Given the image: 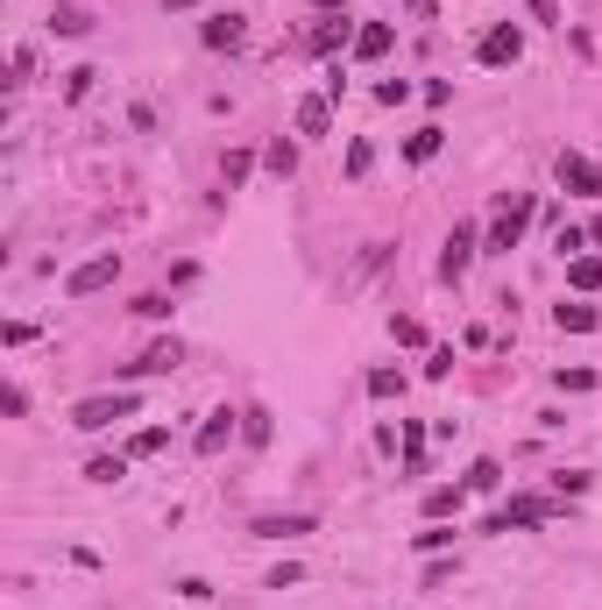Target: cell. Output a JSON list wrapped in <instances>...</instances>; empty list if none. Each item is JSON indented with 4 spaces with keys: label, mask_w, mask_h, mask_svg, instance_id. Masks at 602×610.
I'll use <instances>...</instances> for the list:
<instances>
[{
    "label": "cell",
    "mask_w": 602,
    "mask_h": 610,
    "mask_svg": "<svg viewBox=\"0 0 602 610\" xmlns=\"http://www.w3.org/2000/svg\"><path fill=\"white\" fill-rule=\"evenodd\" d=\"M114 419H135V391H93V398L71 405V426H79V434H107Z\"/></svg>",
    "instance_id": "obj_1"
},
{
    "label": "cell",
    "mask_w": 602,
    "mask_h": 610,
    "mask_svg": "<svg viewBox=\"0 0 602 610\" xmlns=\"http://www.w3.org/2000/svg\"><path fill=\"white\" fill-rule=\"evenodd\" d=\"M524 228H532V199H510V206H496V220H489V234H482V249H489V256H510Z\"/></svg>",
    "instance_id": "obj_2"
},
{
    "label": "cell",
    "mask_w": 602,
    "mask_h": 610,
    "mask_svg": "<svg viewBox=\"0 0 602 610\" xmlns=\"http://www.w3.org/2000/svg\"><path fill=\"white\" fill-rule=\"evenodd\" d=\"M553 177H560L567 192H581V199H602V163H595V157H581V150H560Z\"/></svg>",
    "instance_id": "obj_3"
},
{
    "label": "cell",
    "mask_w": 602,
    "mask_h": 610,
    "mask_svg": "<svg viewBox=\"0 0 602 610\" xmlns=\"http://www.w3.org/2000/svg\"><path fill=\"white\" fill-rule=\"evenodd\" d=\"M475 57H482V65H489V71H503V65H518V57H524V28H518V22H496V28H489V36H482V43H475Z\"/></svg>",
    "instance_id": "obj_4"
},
{
    "label": "cell",
    "mask_w": 602,
    "mask_h": 610,
    "mask_svg": "<svg viewBox=\"0 0 602 610\" xmlns=\"http://www.w3.org/2000/svg\"><path fill=\"white\" fill-rule=\"evenodd\" d=\"M114 277H120V256H114V249H100L93 263H79V271L65 277V291H71V299H93V291H107Z\"/></svg>",
    "instance_id": "obj_5"
},
{
    "label": "cell",
    "mask_w": 602,
    "mask_h": 610,
    "mask_svg": "<svg viewBox=\"0 0 602 610\" xmlns=\"http://www.w3.org/2000/svg\"><path fill=\"white\" fill-rule=\"evenodd\" d=\"M475 256H482V234L475 228H454V234H447V249H440V277H447V285H461Z\"/></svg>",
    "instance_id": "obj_6"
},
{
    "label": "cell",
    "mask_w": 602,
    "mask_h": 610,
    "mask_svg": "<svg viewBox=\"0 0 602 610\" xmlns=\"http://www.w3.org/2000/svg\"><path fill=\"white\" fill-rule=\"evenodd\" d=\"M177 362H185V348H177V334H163V341H149V348L135 355V362L120 369V377H171Z\"/></svg>",
    "instance_id": "obj_7"
},
{
    "label": "cell",
    "mask_w": 602,
    "mask_h": 610,
    "mask_svg": "<svg viewBox=\"0 0 602 610\" xmlns=\"http://www.w3.org/2000/svg\"><path fill=\"white\" fill-rule=\"evenodd\" d=\"M539 518H553V497H510L489 518V532H518V526H539Z\"/></svg>",
    "instance_id": "obj_8"
},
{
    "label": "cell",
    "mask_w": 602,
    "mask_h": 610,
    "mask_svg": "<svg viewBox=\"0 0 602 610\" xmlns=\"http://www.w3.org/2000/svg\"><path fill=\"white\" fill-rule=\"evenodd\" d=\"M312 526H320L312 511H283V518H277V511H263L248 532H255V540H298V532H312Z\"/></svg>",
    "instance_id": "obj_9"
},
{
    "label": "cell",
    "mask_w": 602,
    "mask_h": 610,
    "mask_svg": "<svg viewBox=\"0 0 602 610\" xmlns=\"http://www.w3.org/2000/svg\"><path fill=\"white\" fill-rule=\"evenodd\" d=\"M241 434V412H228V405H220L213 412V419H206L199 426V440H192V448H199V454H220V448H228V440Z\"/></svg>",
    "instance_id": "obj_10"
},
{
    "label": "cell",
    "mask_w": 602,
    "mask_h": 610,
    "mask_svg": "<svg viewBox=\"0 0 602 610\" xmlns=\"http://www.w3.org/2000/svg\"><path fill=\"white\" fill-rule=\"evenodd\" d=\"M334 128V93H305L298 100V136H326Z\"/></svg>",
    "instance_id": "obj_11"
},
{
    "label": "cell",
    "mask_w": 602,
    "mask_h": 610,
    "mask_svg": "<svg viewBox=\"0 0 602 610\" xmlns=\"http://www.w3.org/2000/svg\"><path fill=\"white\" fill-rule=\"evenodd\" d=\"M199 36H206V50H241V43H248V22H241V14H213Z\"/></svg>",
    "instance_id": "obj_12"
},
{
    "label": "cell",
    "mask_w": 602,
    "mask_h": 610,
    "mask_svg": "<svg viewBox=\"0 0 602 610\" xmlns=\"http://www.w3.org/2000/svg\"><path fill=\"white\" fill-rule=\"evenodd\" d=\"M390 43H397V28H390V22H361V28H355V57H361V65L390 57Z\"/></svg>",
    "instance_id": "obj_13"
},
{
    "label": "cell",
    "mask_w": 602,
    "mask_h": 610,
    "mask_svg": "<svg viewBox=\"0 0 602 610\" xmlns=\"http://www.w3.org/2000/svg\"><path fill=\"white\" fill-rule=\"evenodd\" d=\"M305 43H312V50H320V57H334L340 43H348V50H355V28H348V22H320V28H312Z\"/></svg>",
    "instance_id": "obj_14"
},
{
    "label": "cell",
    "mask_w": 602,
    "mask_h": 610,
    "mask_svg": "<svg viewBox=\"0 0 602 610\" xmlns=\"http://www.w3.org/2000/svg\"><path fill=\"white\" fill-rule=\"evenodd\" d=\"M553 320H560V334H589V326H595V306H581V299L567 306V299H560V306H553Z\"/></svg>",
    "instance_id": "obj_15"
},
{
    "label": "cell",
    "mask_w": 602,
    "mask_h": 610,
    "mask_svg": "<svg viewBox=\"0 0 602 610\" xmlns=\"http://www.w3.org/2000/svg\"><path fill=\"white\" fill-rule=\"evenodd\" d=\"M248 171H255V150H228V163H220V185H248Z\"/></svg>",
    "instance_id": "obj_16"
},
{
    "label": "cell",
    "mask_w": 602,
    "mask_h": 610,
    "mask_svg": "<svg viewBox=\"0 0 602 610\" xmlns=\"http://www.w3.org/2000/svg\"><path fill=\"white\" fill-rule=\"evenodd\" d=\"M567 277H575V291H602V256H575Z\"/></svg>",
    "instance_id": "obj_17"
},
{
    "label": "cell",
    "mask_w": 602,
    "mask_h": 610,
    "mask_svg": "<svg viewBox=\"0 0 602 610\" xmlns=\"http://www.w3.org/2000/svg\"><path fill=\"white\" fill-rule=\"evenodd\" d=\"M263 163H269L277 177H291V171H298V142H283V136H277V142L263 150Z\"/></svg>",
    "instance_id": "obj_18"
},
{
    "label": "cell",
    "mask_w": 602,
    "mask_h": 610,
    "mask_svg": "<svg viewBox=\"0 0 602 610\" xmlns=\"http://www.w3.org/2000/svg\"><path fill=\"white\" fill-rule=\"evenodd\" d=\"M241 440H248V448H263V440H269V412H263V405L241 412Z\"/></svg>",
    "instance_id": "obj_19"
},
{
    "label": "cell",
    "mask_w": 602,
    "mask_h": 610,
    "mask_svg": "<svg viewBox=\"0 0 602 610\" xmlns=\"http://www.w3.org/2000/svg\"><path fill=\"white\" fill-rule=\"evenodd\" d=\"M369 398H404V369H369Z\"/></svg>",
    "instance_id": "obj_20"
},
{
    "label": "cell",
    "mask_w": 602,
    "mask_h": 610,
    "mask_svg": "<svg viewBox=\"0 0 602 610\" xmlns=\"http://www.w3.org/2000/svg\"><path fill=\"white\" fill-rule=\"evenodd\" d=\"M496 483H503V461H496V454H482L475 469H468V490H496Z\"/></svg>",
    "instance_id": "obj_21"
},
{
    "label": "cell",
    "mask_w": 602,
    "mask_h": 610,
    "mask_svg": "<svg viewBox=\"0 0 602 610\" xmlns=\"http://www.w3.org/2000/svg\"><path fill=\"white\" fill-rule=\"evenodd\" d=\"M50 22H57V36H85V28H93V14H79V8H65V0H57Z\"/></svg>",
    "instance_id": "obj_22"
},
{
    "label": "cell",
    "mask_w": 602,
    "mask_h": 610,
    "mask_svg": "<svg viewBox=\"0 0 602 610\" xmlns=\"http://www.w3.org/2000/svg\"><path fill=\"white\" fill-rule=\"evenodd\" d=\"M440 546H454V526H447V518H432V526L418 532V554H440Z\"/></svg>",
    "instance_id": "obj_23"
},
{
    "label": "cell",
    "mask_w": 602,
    "mask_h": 610,
    "mask_svg": "<svg viewBox=\"0 0 602 610\" xmlns=\"http://www.w3.org/2000/svg\"><path fill=\"white\" fill-rule=\"evenodd\" d=\"M440 128H418V136H412V163H432V157H440Z\"/></svg>",
    "instance_id": "obj_24"
},
{
    "label": "cell",
    "mask_w": 602,
    "mask_h": 610,
    "mask_svg": "<svg viewBox=\"0 0 602 610\" xmlns=\"http://www.w3.org/2000/svg\"><path fill=\"white\" fill-rule=\"evenodd\" d=\"M461 511V490H432L426 497V518H454Z\"/></svg>",
    "instance_id": "obj_25"
},
{
    "label": "cell",
    "mask_w": 602,
    "mask_h": 610,
    "mask_svg": "<svg viewBox=\"0 0 602 610\" xmlns=\"http://www.w3.org/2000/svg\"><path fill=\"white\" fill-rule=\"evenodd\" d=\"M85 475H93V483H120V475H128V461H120V454H100Z\"/></svg>",
    "instance_id": "obj_26"
},
{
    "label": "cell",
    "mask_w": 602,
    "mask_h": 610,
    "mask_svg": "<svg viewBox=\"0 0 602 610\" xmlns=\"http://www.w3.org/2000/svg\"><path fill=\"white\" fill-rule=\"evenodd\" d=\"M553 383H560V391H575V398H581V391H595V369H560V377H553Z\"/></svg>",
    "instance_id": "obj_27"
},
{
    "label": "cell",
    "mask_w": 602,
    "mask_h": 610,
    "mask_svg": "<svg viewBox=\"0 0 602 610\" xmlns=\"http://www.w3.org/2000/svg\"><path fill=\"white\" fill-rule=\"evenodd\" d=\"M135 312H142V320H171V299H163V291H142Z\"/></svg>",
    "instance_id": "obj_28"
},
{
    "label": "cell",
    "mask_w": 602,
    "mask_h": 610,
    "mask_svg": "<svg viewBox=\"0 0 602 610\" xmlns=\"http://www.w3.org/2000/svg\"><path fill=\"white\" fill-rule=\"evenodd\" d=\"M375 100H383V107H404V100H412V85H404V79H383V85H375Z\"/></svg>",
    "instance_id": "obj_29"
},
{
    "label": "cell",
    "mask_w": 602,
    "mask_h": 610,
    "mask_svg": "<svg viewBox=\"0 0 602 610\" xmlns=\"http://www.w3.org/2000/svg\"><path fill=\"white\" fill-rule=\"evenodd\" d=\"M0 412H8V419H22V412H28V391H22V383H8V391H0Z\"/></svg>",
    "instance_id": "obj_30"
},
{
    "label": "cell",
    "mask_w": 602,
    "mask_h": 610,
    "mask_svg": "<svg viewBox=\"0 0 602 610\" xmlns=\"http://www.w3.org/2000/svg\"><path fill=\"white\" fill-rule=\"evenodd\" d=\"M553 490H560V497H581V490H589V475H581V469H560V475H553Z\"/></svg>",
    "instance_id": "obj_31"
},
{
    "label": "cell",
    "mask_w": 602,
    "mask_h": 610,
    "mask_svg": "<svg viewBox=\"0 0 602 610\" xmlns=\"http://www.w3.org/2000/svg\"><path fill=\"white\" fill-rule=\"evenodd\" d=\"M93 79H100V71H93V65H79V71H71V85H65V93H71V100H85V93H93Z\"/></svg>",
    "instance_id": "obj_32"
},
{
    "label": "cell",
    "mask_w": 602,
    "mask_h": 610,
    "mask_svg": "<svg viewBox=\"0 0 602 610\" xmlns=\"http://www.w3.org/2000/svg\"><path fill=\"white\" fill-rule=\"evenodd\" d=\"M426 377L440 383V377H454V348H432V362H426Z\"/></svg>",
    "instance_id": "obj_33"
},
{
    "label": "cell",
    "mask_w": 602,
    "mask_h": 610,
    "mask_svg": "<svg viewBox=\"0 0 602 610\" xmlns=\"http://www.w3.org/2000/svg\"><path fill=\"white\" fill-rule=\"evenodd\" d=\"M369 163H375V150H369V142H355V150H348V177H369Z\"/></svg>",
    "instance_id": "obj_34"
},
{
    "label": "cell",
    "mask_w": 602,
    "mask_h": 610,
    "mask_svg": "<svg viewBox=\"0 0 602 610\" xmlns=\"http://www.w3.org/2000/svg\"><path fill=\"white\" fill-rule=\"evenodd\" d=\"M390 334H397L404 348H418V341H426V326H418V320H390Z\"/></svg>",
    "instance_id": "obj_35"
},
{
    "label": "cell",
    "mask_w": 602,
    "mask_h": 610,
    "mask_svg": "<svg viewBox=\"0 0 602 610\" xmlns=\"http://www.w3.org/2000/svg\"><path fill=\"white\" fill-rule=\"evenodd\" d=\"M553 249H560V256H581V249H589V234H581V228H560V242H553Z\"/></svg>",
    "instance_id": "obj_36"
},
{
    "label": "cell",
    "mask_w": 602,
    "mask_h": 610,
    "mask_svg": "<svg viewBox=\"0 0 602 610\" xmlns=\"http://www.w3.org/2000/svg\"><path fill=\"white\" fill-rule=\"evenodd\" d=\"M157 448H163V426H149V434L128 440V454H157Z\"/></svg>",
    "instance_id": "obj_37"
},
{
    "label": "cell",
    "mask_w": 602,
    "mask_h": 610,
    "mask_svg": "<svg viewBox=\"0 0 602 610\" xmlns=\"http://www.w3.org/2000/svg\"><path fill=\"white\" fill-rule=\"evenodd\" d=\"M404 14H418V22H432V14H440V0H404Z\"/></svg>",
    "instance_id": "obj_38"
},
{
    "label": "cell",
    "mask_w": 602,
    "mask_h": 610,
    "mask_svg": "<svg viewBox=\"0 0 602 610\" xmlns=\"http://www.w3.org/2000/svg\"><path fill=\"white\" fill-rule=\"evenodd\" d=\"M312 8H320V14H334V8H348V0H312Z\"/></svg>",
    "instance_id": "obj_39"
},
{
    "label": "cell",
    "mask_w": 602,
    "mask_h": 610,
    "mask_svg": "<svg viewBox=\"0 0 602 610\" xmlns=\"http://www.w3.org/2000/svg\"><path fill=\"white\" fill-rule=\"evenodd\" d=\"M589 242H602V214H595V228H589Z\"/></svg>",
    "instance_id": "obj_40"
},
{
    "label": "cell",
    "mask_w": 602,
    "mask_h": 610,
    "mask_svg": "<svg viewBox=\"0 0 602 610\" xmlns=\"http://www.w3.org/2000/svg\"><path fill=\"white\" fill-rule=\"evenodd\" d=\"M163 8H192V0H163Z\"/></svg>",
    "instance_id": "obj_41"
}]
</instances>
